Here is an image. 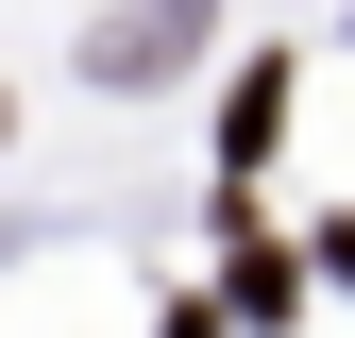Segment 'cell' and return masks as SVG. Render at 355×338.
I'll return each mask as SVG.
<instances>
[{"label": "cell", "mask_w": 355, "mask_h": 338, "mask_svg": "<svg viewBox=\"0 0 355 338\" xmlns=\"http://www.w3.org/2000/svg\"><path fill=\"white\" fill-rule=\"evenodd\" d=\"M322 271H338V287H355V220H338V237H322Z\"/></svg>", "instance_id": "4"}, {"label": "cell", "mask_w": 355, "mask_h": 338, "mask_svg": "<svg viewBox=\"0 0 355 338\" xmlns=\"http://www.w3.org/2000/svg\"><path fill=\"white\" fill-rule=\"evenodd\" d=\"M271 118H288V68H254L237 102H220V169H254V152H271Z\"/></svg>", "instance_id": "3"}, {"label": "cell", "mask_w": 355, "mask_h": 338, "mask_svg": "<svg viewBox=\"0 0 355 338\" xmlns=\"http://www.w3.org/2000/svg\"><path fill=\"white\" fill-rule=\"evenodd\" d=\"M237 321H271V338L304 321V271H288V254H271V237H237Z\"/></svg>", "instance_id": "2"}, {"label": "cell", "mask_w": 355, "mask_h": 338, "mask_svg": "<svg viewBox=\"0 0 355 338\" xmlns=\"http://www.w3.org/2000/svg\"><path fill=\"white\" fill-rule=\"evenodd\" d=\"M0 118H17V84H0Z\"/></svg>", "instance_id": "5"}, {"label": "cell", "mask_w": 355, "mask_h": 338, "mask_svg": "<svg viewBox=\"0 0 355 338\" xmlns=\"http://www.w3.org/2000/svg\"><path fill=\"white\" fill-rule=\"evenodd\" d=\"M203 51V0H119L102 34H85V84H153V68H187Z\"/></svg>", "instance_id": "1"}]
</instances>
